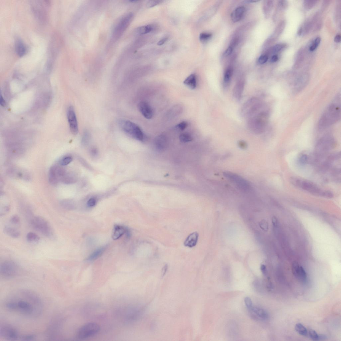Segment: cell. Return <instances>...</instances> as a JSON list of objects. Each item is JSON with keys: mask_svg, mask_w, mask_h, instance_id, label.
I'll use <instances>...</instances> for the list:
<instances>
[{"mask_svg": "<svg viewBox=\"0 0 341 341\" xmlns=\"http://www.w3.org/2000/svg\"><path fill=\"white\" fill-rule=\"evenodd\" d=\"M4 305L9 311L29 318L37 317L42 310L41 299L34 292L28 290H21L11 295Z\"/></svg>", "mask_w": 341, "mask_h": 341, "instance_id": "6da1fadb", "label": "cell"}, {"mask_svg": "<svg viewBox=\"0 0 341 341\" xmlns=\"http://www.w3.org/2000/svg\"><path fill=\"white\" fill-rule=\"evenodd\" d=\"M341 107L339 103L335 102L330 105L319 119L318 127L323 130L336 123L341 117Z\"/></svg>", "mask_w": 341, "mask_h": 341, "instance_id": "7a4b0ae2", "label": "cell"}, {"mask_svg": "<svg viewBox=\"0 0 341 341\" xmlns=\"http://www.w3.org/2000/svg\"><path fill=\"white\" fill-rule=\"evenodd\" d=\"M290 181L294 186L311 194L329 198L333 197V194L331 192L322 190L312 182L295 177H291Z\"/></svg>", "mask_w": 341, "mask_h": 341, "instance_id": "3957f363", "label": "cell"}, {"mask_svg": "<svg viewBox=\"0 0 341 341\" xmlns=\"http://www.w3.org/2000/svg\"><path fill=\"white\" fill-rule=\"evenodd\" d=\"M31 224L33 229L51 240L56 238L55 233L47 220L44 217H35L31 220Z\"/></svg>", "mask_w": 341, "mask_h": 341, "instance_id": "277c9868", "label": "cell"}, {"mask_svg": "<svg viewBox=\"0 0 341 341\" xmlns=\"http://www.w3.org/2000/svg\"><path fill=\"white\" fill-rule=\"evenodd\" d=\"M119 124L120 128L127 134L140 141L144 140V134L138 125L135 123L125 119L119 120Z\"/></svg>", "mask_w": 341, "mask_h": 341, "instance_id": "5b68a950", "label": "cell"}, {"mask_svg": "<svg viewBox=\"0 0 341 341\" xmlns=\"http://www.w3.org/2000/svg\"><path fill=\"white\" fill-rule=\"evenodd\" d=\"M100 330V327L98 324L88 323L80 327L77 332V337L80 340L87 339L97 334Z\"/></svg>", "mask_w": 341, "mask_h": 341, "instance_id": "8992f818", "label": "cell"}, {"mask_svg": "<svg viewBox=\"0 0 341 341\" xmlns=\"http://www.w3.org/2000/svg\"><path fill=\"white\" fill-rule=\"evenodd\" d=\"M223 174L225 178L243 191L248 192L251 190V186L249 182L238 174L229 172H225Z\"/></svg>", "mask_w": 341, "mask_h": 341, "instance_id": "52a82bcc", "label": "cell"}, {"mask_svg": "<svg viewBox=\"0 0 341 341\" xmlns=\"http://www.w3.org/2000/svg\"><path fill=\"white\" fill-rule=\"evenodd\" d=\"M18 272V266L12 260H6L2 262L0 266L1 275L6 278L14 277Z\"/></svg>", "mask_w": 341, "mask_h": 341, "instance_id": "ba28073f", "label": "cell"}, {"mask_svg": "<svg viewBox=\"0 0 341 341\" xmlns=\"http://www.w3.org/2000/svg\"><path fill=\"white\" fill-rule=\"evenodd\" d=\"M133 17L132 13H129L121 19L114 29L112 35L114 39H118L121 36L131 23Z\"/></svg>", "mask_w": 341, "mask_h": 341, "instance_id": "9c48e42d", "label": "cell"}, {"mask_svg": "<svg viewBox=\"0 0 341 341\" xmlns=\"http://www.w3.org/2000/svg\"><path fill=\"white\" fill-rule=\"evenodd\" d=\"M0 337L7 340H16L20 338L17 330L9 325L1 327Z\"/></svg>", "mask_w": 341, "mask_h": 341, "instance_id": "30bf717a", "label": "cell"}, {"mask_svg": "<svg viewBox=\"0 0 341 341\" xmlns=\"http://www.w3.org/2000/svg\"><path fill=\"white\" fill-rule=\"evenodd\" d=\"M68 119L71 133L74 135H76L79 132L78 125L76 113L72 106L69 107L68 108Z\"/></svg>", "mask_w": 341, "mask_h": 341, "instance_id": "8fae6325", "label": "cell"}, {"mask_svg": "<svg viewBox=\"0 0 341 341\" xmlns=\"http://www.w3.org/2000/svg\"><path fill=\"white\" fill-rule=\"evenodd\" d=\"M335 143L334 139L331 136H325L321 138L317 144L316 148L321 151H326L332 148Z\"/></svg>", "mask_w": 341, "mask_h": 341, "instance_id": "7c38bea8", "label": "cell"}, {"mask_svg": "<svg viewBox=\"0 0 341 341\" xmlns=\"http://www.w3.org/2000/svg\"><path fill=\"white\" fill-rule=\"evenodd\" d=\"M309 77L307 74L303 75L295 80L292 84V90L295 93L300 92L307 86Z\"/></svg>", "mask_w": 341, "mask_h": 341, "instance_id": "4fadbf2b", "label": "cell"}, {"mask_svg": "<svg viewBox=\"0 0 341 341\" xmlns=\"http://www.w3.org/2000/svg\"><path fill=\"white\" fill-rule=\"evenodd\" d=\"M45 3H34L32 4L33 11L37 18L42 22H44L47 18V8L44 6Z\"/></svg>", "mask_w": 341, "mask_h": 341, "instance_id": "5bb4252c", "label": "cell"}, {"mask_svg": "<svg viewBox=\"0 0 341 341\" xmlns=\"http://www.w3.org/2000/svg\"><path fill=\"white\" fill-rule=\"evenodd\" d=\"M138 108L141 114L147 119H151L153 116L152 107L146 101H141L138 104Z\"/></svg>", "mask_w": 341, "mask_h": 341, "instance_id": "9a60e30c", "label": "cell"}, {"mask_svg": "<svg viewBox=\"0 0 341 341\" xmlns=\"http://www.w3.org/2000/svg\"><path fill=\"white\" fill-rule=\"evenodd\" d=\"M48 180L50 184L54 186H56L60 182L57 166H54L50 168L48 174Z\"/></svg>", "mask_w": 341, "mask_h": 341, "instance_id": "2e32d148", "label": "cell"}, {"mask_svg": "<svg viewBox=\"0 0 341 341\" xmlns=\"http://www.w3.org/2000/svg\"><path fill=\"white\" fill-rule=\"evenodd\" d=\"M198 235L197 232H194L190 234L185 240L184 245L188 247L192 248L196 245L198 240Z\"/></svg>", "mask_w": 341, "mask_h": 341, "instance_id": "e0dca14e", "label": "cell"}, {"mask_svg": "<svg viewBox=\"0 0 341 341\" xmlns=\"http://www.w3.org/2000/svg\"><path fill=\"white\" fill-rule=\"evenodd\" d=\"M128 229L122 225H116L114 226L112 238L114 240H117L124 234L127 233Z\"/></svg>", "mask_w": 341, "mask_h": 341, "instance_id": "ac0fdd59", "label": "cell"}, {"mask_svg": "<svg viewBox=\"0 0 341 341\" xmlns=\"http://www.w3.org/2000/svg\"><path fill=\"white\" fill-rule=\"evenodd\" d=\"M246 11L245 8L244 7H238L232 13L231 18L234 22L240 21L243 17Z\"/></svg>", "mask_w": 341, "mask_h": 341, "instance_id": "d6986e66", "label": "cell"}, {"mask_svg": "<svg viewBox=\"0 0 341 341\" xmlns=\"http://www.w3.org/2000/svg\"><path fill=\"white\" fill-rule=\"evenodd\" d=\"M249 311L263 320H267L269 317L267 311L261 308L253 307Z\"/></svg>", "mask_w": 341, "mask_h": 341, "instance_id": "ffe728a7", "label": "cell"}, {"mask_svg": "<svg viewBox=\"0 0 341 341\" xmlns=\"http://www.w3.org/2000/svg\"><path fill=\"white\" fill-rule=\"evenodd\" d=\"M184 84L192 89H195L197 87V77L195 74H192L188 76L183 82Z\"/></svg>", "mask_w": 341, "mask_h": 341, "instance_id": "44dd1931", "label": "cell"}, {"mask_svg": "<svg viewBox=\"0 0 341 341\" xmlns=\"http://www.w3.org/2000/svg\"><path fill=\"white\" fill-rule=\"evenodd\" d=\"M16 53L18 56H22L25 55L26 52V47L23 42L20 39L16 41L15 44Z\"/></svg>", "mask_w": 341, "mask_h": 341, "instance_id": "7402d4cb", "label": "cell"}, {"mask_svg": "<svg viewBox=\"0 0 341 341\" xmlns=\"http://www.w3.org/2000/svg\"><path fill=\"white\" fill-rule=\"evenodd\" d=\"M167 140L164 135H160L157 137L155 140L157 147L159 150H163L167 146Z\"/></svg>", "mask_w": 341, "mask_h": 341, "instance_id": "603a6c76", "label": "cell"}, {"mask_svg": "<svg viewBox=\"0 0 341 341\" xmlns=\"http://www.w3.org/2000/svg\"><path fill=\"white\" fill-rule=\"evenodd\" d=\"M4 231L6 234L12 238H18L20 235V233L18 230L9 227H5Z\"/></svg>", "mask_w": 341, "mask_h": 341, "instance_id": "cb8c5ba5", "label": "cell"}, {"mask_svg": "<svg viewBox=\"0 0 341 341\" xmlns=\"http://www.w3.org/2000/svg\"><path fill=\"white\" fill-rule=\"evenodd\" d=\"M105 249V248L103 247L97 249L88 257L87 260L89 261H92L98 259L103 254Z\"/></svg>", "mask_w": 341, "mask_h": 341, "instance_id": "d4e9b609", "label": "cell"}, {"mask_svg": "<svg viewBox=\"0 0 341 341\" xmlns=\"http://www.w3.org/2000/svg\"><path fill=\"white\" fill-rule=\"evenodd\" d=\"M10 171H12L10 173L13 174L15 176H17L19 178L25 179L30 178V176L25 171L17 169L16 170L13 169Z\"/></svg>", "mask_w": 341, "mask_h": 341, "instance_id": "484cf974", "label": "cell"}, {"mask_svg": "<svg viewBox=\"0 0 341 341\" xmlns=\"http://www.w3.org/2000/svg\"><path fill=\"white\" fill-rule=\"evenodd\" d=\"M60 204L62 207L66 210H73L75 207L73 202L71 200H63L60 201Z\"/></svg>", "mask_w": 341, "mask_h": 341, "instance_id": "4316f807", "label": "cell"}, {"mask_svg": "<svg viewBox=\"0 0 341 341\" xmlns=\"http://www.w3.org/2000/svg\"><path fill=\"white\" fill-rule=\"evenodd\" d=\"M301 267L300 266L298 263L296 262H294L292 263V273L296 277L297 279L300 280V273H301Z\"/></svg>", "mask_w": 341, "mask_h": 341, "instance_id": "83f0119b", "label": "cell"}, {"mask_svg": "<svg viewBox=\"0 0 341 341\" xmlns=\"http://www.w3.org/2000/svg\"><path fill=\"white\" fill-rule=\"evenodd\" d=\"M296 332L301 335L303 336H307L308 334V331L305 327L300 324H296L295 327Z\"/></svg>", "mask_w": 341, "mask_h": 341, "instance_id": "f1b7e54d", "label": "cell"}, {"mask_svg": "<svg viewBox=\"0 0 341 341\" xmlns=\"http://www.w3.org/2000/svg\"><path fill=\"white\" fill-rule=\"evenodd\" d=\"M27 240L30 243H36L38 242L40 238L38 235L33 232H29L26 236Z\"/></svg>", "mask_w": 341, "mask_h": 341, "instance_id": "f546056e", "label": "cell"}, {"mask_svg": "<svg viewBox=\"0 0 341 341\" xmlns=\"http://www.w3.org/2000/svg\"><path fill=\"white\" fill-rule=\"evenodd\" d=\"M153 27L151 25L142 26L138 28L137 32L139 34H145L150 33Z\"/></svg>", "mask_w": 341, "mask_h": 341, "instance_id": "4dcf8cb0", "label": "cell"}, {"mask_svg": "<svg viewBox=\"0 0 341 341\" xmlns=\"http://www.w3.org/2000/svg\"><path fill=\"white\" fill-rule=\"evenodd\" d=\"M180 140L182 143H186L193 140V138L189 133H182L180 135Z\"/></svg>", "mask_w": 341, "mask_h": 341, "instance_id": "1f68e13d", "label": "cell"}, {"mask_svg": "<svg viewBox=\"0 0 341 341\" xmlns=\"http://www.w3.org/2000/svg\"><path fill=\"white\" fill-rule=\"evenodd\" d=\"M72 161V158L70 156H66L62 158L60 161V165L63 167L68 165Z\"/></svg>", "mask_w": 341, "mask_h": 341, "instance_id": "d6a6232c", "label": "cell"}, {"mask_svg": "<svg viewBox=\"0 0 341 341\" xmlns=\"http://www.w3.org/2000/svg\"><path fill=\"white\" fill-rule=\"evenodd\" d=\"M232 74V70L230 68L228 69L225 72L224 76V82L225 84H229Z\"/></svg>", "mask_w": 341, "mask_h": 341, "instance_id": "836d02e7", "label": "cell"}, {"mask_svg": "<svg viewBox=\"0 0 341 341\" xmlns=\"http://www.w3.org/2000/svg\"><path fill=\"white\" fill-rule=\"evenodd\" d=\"M244 302L247 308L250 311L254 307L251 299L249 297H246L244 299Z\"/></svg>", "mask_w": 341, "mask_h": 341, "instance_id": "e575fe53", "label": "cell"}, {"mask_svg": "<svg viewBox=\"0 0 341 341\" xmlns=\"http://www.w3.org/2000/svg\"><path fill=\"white\" fill-rule=\"evenodd\" d=\"M308 161V156L305 154H301L299 157V161L302 164H305L307 163Z\"/></svg>", "mask_w": 341, "mask_h": 341, "instance_id": "d590c367", "label": "cell"}, {"mask_svg": "<svg viewBox=\"0 0 341 341\" xmlns=\"http://www.w3.org/2000/svg\"><path fill=\"white\" fill-rule=\"evenodd\" d=\"M321 41V39L320 37H318L315 39V41L313 42V44L310 48V50L311 52H313L315 50L317 47H318V45Z\"/></svg>", "mask_w": 341, "mask_h": 341, "instance_id": "8d00e7d4", "label": "cell"}, {"mask_svg": "<svg viewBox=\"0 0 341 341\" xmlns=\"http://www.w3.org/2000/svg\"><path fill=\"white\" fill-rule=\"evenodd\" d=\"M180 108L179 106H176V107H173V108L171 110V111L169 112V114L170 115L171 114L170 116H171L172 115V116H175L176 115L179 114V113L182 111V108Z\"/></svg>", "mask_w": 341, "mask_h": 341, "instance_id": "74e56055", "label": "cell"}, {"mask_svg": "<svg viewBox=\"0 0 341 341\" xmlns=\"http://www.w3.org/2000/svg\"><path fill=\"white\" fill-rule=\"evenodd\" d=\"M212 34L206 33H201L200 36V39L201 41L205 42L211 38Z\"/></svg>", "mask_w": 341, "mask_h": 341, "instance_id": "f35d334b", "label": "cell"}, {"mask_svg": "<svg viewBox=\"0 0 341 341\" xmlns=\"http://www.w3.org/2000/svg\"><path fill=\"white\" fill-rule=\"evenodd\" d=\"M188 126L187 122L185 121L180 123L177 125L176 128L180 130L183 131L186 129Z\"/></svg>", "mask_w": 341, "mask_h": 341, "instance_id": "ab89813d", "label": "cell"}, {"mask_svg": "<svg viewBox=\"0 0 341 341\" xmlns=\"http://www.w3.org/2000/svg\"><path fill=\"white\" fill-rule=\"evenodd\" d=\"M309 335L311 339H312L313 340H318V335L314 330L310 329L309 331Z\"/></svg>", "mask_w": 341, "mask_h": 341, "instance_id": "60d3db41", "label": "cell"}, {"mask_svg": "<svg viewBox=\"0 0 341 341\" xmlns=\"http://www.w3.org/2000/svg\"><path fill=\"white\" fill-rule=\"evenodd\" d=\"M10 221L12 224L17 225L19 223L20 219L19 217L17 215H15L11 217Z\"/></svg>", "mask_w": 341, "mask_h": 341, "instance_id": "b9f144b4", "label": "cell"}, {"mask_svg": "<svg viewBox=\"0 0 341 341\" xmlns=\"http://www.w3.org/2000/svg\"><path fill=\"white\" fill-rule=\"evenodd\" d=\"M268 56L266 55H262L260 56L258 60V63L259 64H262L267 62L268 60Z\"/></svg>", "mask_w": 341, "mask_h": 341, "instance_id": "7bdbcfd3", "label": "cell"}, {"mask_svg": "<svg viewBox=\"0 0 341 341\" xmlns=\"http://www.w3.org/2000/svg\"><path fill=\"white\" fill-rule=\"evenodd\" d=\"M283 45L281 44L276 45L274 46L272 49V52L273 53H276L280 52V51L283 49Z\"/></svg>", "mask_w": 341, "mask_h": 341, "instance_id": "ee69618b", "label": "cell"}, {"mask_svg": "<svg viewBox=\"0 0 341 341\" xmlns=\"http://www.w3.org/2000/svg\"><path fill=\"white\" fill-rule=\"evenodd\" d=\"M161 1H150L148 3L147 6L148 7L151 8L153 7L156 5L159 4Z\"/></svg>", "mask_w": 341, "mask_h": 341, "instance_id": "f6af8a7d", "label": "cell"}, {"mask_svg": "<svg viewBox=\"0 0 341 341\" xmlns=\"http://www.w3.org/2000/svg\"><path fill=\"white\" fill-rule=\"evenodd\" d=\"M34 335H24L20 338L22 340H31L34 339Z\"/></svg>", "mask_w": 341, "mask_h": 341, "instance_id": "bcb514c9", "label": "cell"}, {"mask_svg": "<svg viewBox=\"0 0 341 341\" xmlns=\"http://www.w3.org/2000/svg\"><path fill=\"white\" fill-rule=\"evenodd\" d=\"M90 138V135L89 133L87 131L85 132L84 136L83 137L82 141L84 143H87L89 141Z\"/></svg>", "mask_w": 341, "mask_h": 341, "instance_id": "7dc6e473", "label": "cell"}, {"mask_svg": "<svg viewBox=\"0 0 341 341\" xmlns=\"http://www.w3.org/2000/svg\"><path fill=\"white\" fill-rule=\"evenodd\" d=\"M96 201L95 198H91L88 201L87 205L90 207H93L96 204Z\"/></svg>", "mask_w": 341, "mask_h": 341, "instance_id": "c3c4849f", "label": "cell"}, {"mask_svg": "<svg viewBox=\"0 0 341 341\" xmlns=\"http://www.w3.org/2000/svg\"><path fill=\"white\" fill-rule=\"evenodd\" d=\"M305 6L306 8L307 9H310L312 8L314 4L315 3L316 1H305Z\"/></svg>", "mask_w": 341, "mask_h": 341, "instance_id": "681fc988", "label": "cell"}, {"mask_svg": "<svg viewBox=\"0 0 341 341\" xmlns=\"http://www.w3.org/2000/svg\"><path fill=\"white\" fill-rule=\"evenodd\" d=\"M233 48L232 47H228L227 49L225 51L224 53V55L225 56H227L230 55L232 52Z\"/></svg>", "mask_w": 341, "mask_h": 341, "instance_id": "f907efd6", "label": "cell"}, {"mask_svg": "<svg viewBox=\"0 0 341 341\" xmlns=\"http://www.w3.org/2000/svg\"><path fill=\"white\" fill-rule=\"evenodd\" d=\"M168 38L167 37H165V38L162 39L160 40L157 43V45L159 46H161L165 44L166 41H167Z\"/></svg>", "mask_w": 341, "mask_h": 341, "instance_id": "816d5d0a", "label": "cell"}, {"mask_svg": "<svg viewBox=\"0 0 341 341\" xmlns=\"http://www.w3.org/2000/svg\"><path fill=\"white\" fill-rule=\"evenodd\" d=\"M278 59V56L277 55H273L272 58L271 59L270 61L271 62L273 63H275L277 61Z\"/></svg>", "mask_w": 341, "mask_h": 341, "instance_id": "f5cc1de1", "label": "cell"}, {"mask_svg": "<svg viewBox=\"0 0 341 341\" xmlns=\"http://www.w3.org/2000/svg\"><path fill=\"white\" fill-rule=\"evenodd\" d=\"M0 104H1V105L2 107H4L6 105V103H5L4 99L3 97H2L1 95V98H0Z\"/></svg>", "mask_w": 341, "mask_h": 341, "instance_id": "db71d44e", "label": "cell"}, {"mask_svg": "<svg viewBox=\"0 0 341 341\" xmlns=\"http://www.w3.org/2000/svg\"><path fill=\"white\" fill-rule=\"evenodd\" d=\"M261 270L262 273L264 275L266 274L267 270L265 266L264 265H262L261 266Z\"/></svg>", "mask_w": 341, "mask_h": 341, "instance_id": "11a10c76", "label": "cell"}, {"mask_svg": "<svg viewBox=\"0 0 341 341\" xmlns=\"http://www.w3.org/2000/svg\"><path fill=\"white\" fill-rule=\"evenodd\" d=\"M334 41L335 42L339 43L341 41V36L340 35H337L335 37Z\"/></svg>", "mask_w": 341, "mask_h": 341, "instance_id": "9f6ffc18", "label": "cell"}, {"mask_svg": "<svg viewBox=\"0 0 341 341\" xmlns=\"http://www.w3.org/2000/svg\"><path fill=\"white\" fill-rule=\"evenodd\" d=\"M240 147L242 149H245L246 147V144L244 142L241 141L239 143Z\"/></svg>", "mask_w": 341, "mask_h": 341, "instance_id": "6f0895ef", "label": "cell"}, {"mask_svg": "<svg viewBox=\"0 0 341 341\" xmlns=\"http://www.w3.org/2000/svg\"><path fill=\"white\" fill-rule=\"evenodd\" d=\"M327 337L323 334L318 335V340H326V339Z\"/></svg>", "mask_w": 341, "mask_h": 341, "instance_id": "680465c9", "label": "cell"}, {"mask_svg": "<svg viewBox=\"0 0 341 341\" xmlns=\"http://www.w3.org/2000/svg\"><path fill=\"white\" fill-rule=\"evenodd\" d=\"M167 269H168V266L167 265H165L164 266V268H163L162 275L163 276L165 274V273H166V272H167Z\"/></svg>", "mask_w": 341, "mask_h": 341, "instance_id": "91938a15", "label": "cell"}, {"mask_svg": "<svg viewBox=\"0 0 341 341\" xmlns=\"http://www.w3.org/2000/svg\"><path fill=\"white\" fill-rule=\"evenodd\" d=\"M275 217H273L272 219L273 223L274 225H276L277 224V220Z\"/></svg>", "mask_w": 341, "mask_h": 341, "instance_id": "94428289", "label": "cell"}]
</instances>
